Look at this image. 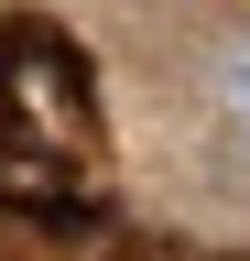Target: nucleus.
I'll use <instances>...</instances> for the list:
<instances>
[{"instance_id":"f03ea898","label":"nucleus","mask_w":250,"mask_h":261,"mask_svg":"<svg viewBox=\"0 0 250 261\" xmlns=\"http://www.w3.org/2000/svg\"><path fill=\"white\" fill-rule=\"evenodd\" d=\"M217 98H229V120H239V142H250V33L217 55Z\"/></svg>"},{"instance_id":"f257e3e1","label":"nucleus","mask_w":250,"mask_h":261,"mask_svg":"<svg viewBox=\"0 0 250 261\" xmlns=\"http://www.w3.org/2000/svg\"><path fill=\"white\" fill-rule=\"evenodd\" d=\"M0 152H11L0 196L22 174H33V196H76L66 163L98 152V76H87V55L54 22H33V11L0 22Z\"/></svg>"}]
</instances>
